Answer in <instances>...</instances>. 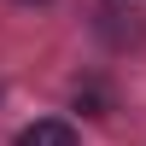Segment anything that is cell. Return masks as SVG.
<instances>
[{
  "mask_svg": "<svg viewBox=\"0 0 146 146\" xmlns=\"http://www.w3.org/2000/svg\"><path fill=\"white\" fill-rule=\"evenodd\" d=\"M18 6H47V0H18Z\"/></svg>",
  "mask_w": 146,
  "mask_h": 146,
  "instance_id": "277c9868",
  "label": "cell"
},
{
  "mask_svg": "<svg viewBox=\"0 0 146 146\" xmlns=\"http://www.w3.org/2000/svg\"><path fill=\"white\" fill-rule=\"evenodd\" d=\"M18 146H76V129L64 117H35L29 129H18Z\"/></svg>",
  "mask_w": 146,
  "mask_h": 146,
  "instance_id": "7a4b0ae2",
  "label": "cell"
},
{
  "mask_svg": "<svg viewBox=\"0 0 146 146\" xmlns=\"http://www.w3.org/2000/svg\"><path fill=\"white\" fill-rule=\"evenodd\" d=\"M76 105H82L88 117H105V105H111V94H105L100 82H76Z\"/></svg>",
  "mask_w": 146,
  "mask_h": 146,
  "instance_id": "3957f363",
  "label": "cell"
},
{
  "mask_svg": "<svg viewBox=\"0 0 146 146\" xmlns=\"http://www.w3.org/2000/svg\"><path fill=\"white\" fill-rule=\"evenodd\" d=\"M94 35H100L111 53H129V47L146 41V18L135 6H123V0H100V6H94Z\"/></svg>",
  "mask_w": 146,
  "mask_h": 146,
  "instance_id": "6da1fadb",
  "label": "cell"
}]
</instances>
